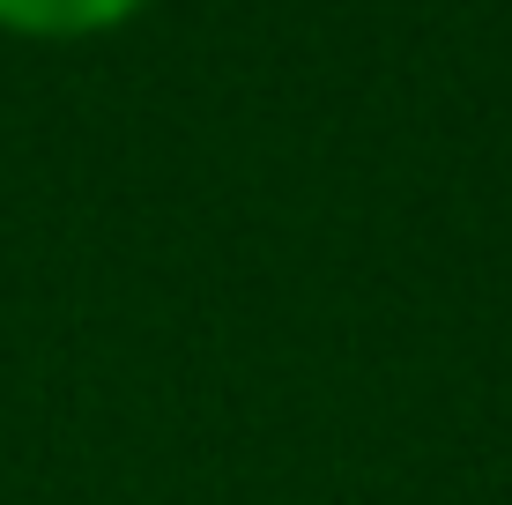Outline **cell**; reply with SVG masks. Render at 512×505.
<instances>
[{"label": "cell", "instance_id": "obj_1", "mask_svg": "<svg viewBox=\"0 0 512 505\" xmlns=\"http://www.w3.org/2000/svg\"><path fill=\"white\" fill-rule=\"evenodd\" d=\"M141 0H0V23L45 30V38H75V30H104L119 15H134Z\"/></svg>", "mask_w": 512, "mask_h": 505}]
</instances>
